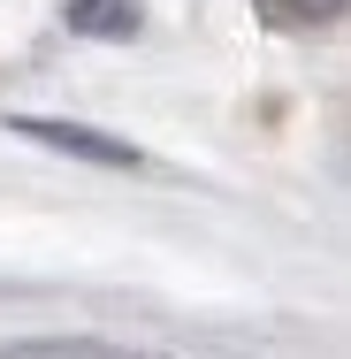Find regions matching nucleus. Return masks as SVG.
<instances>
[{
  "label": "nucleus",
  "mask_w": 351,
  "mask_h": 359,
  "mask_svg": "<svg viewBox=\"0 0 351 359\" xmlns=\"http://www.w3.org/2000/svg\"><path fill=\"white\" fill-rule=\"evenodd\" d=\"M282 23H336L344 15V0H268Z\"/></svg>",
  "instance_id": "obj_3"
},
{
  "label": "nucleus",
  "mask_w": 351,
  "mask_h": 359,
  "mask_svg": "<svg viewBox=\"0 0 351 359\" xmlns=\"http://www.w3.org/2000/svg\"><path fill=\"white\" fill-rule=\"evenodd\" d=\"M69 31H84V39H130L138 31V0H69Z\"/></svg>",
  "instance_id": "obj_2"
},
{
  "label": "nucleus",
  "mask_w": 351,
  "mask_h": 359,
  "mask_svg": "<svg viewBox=\"0 0 351 359\" xmlns=\"http://www.w3.org/2000/svg\"><path fill=\"white\" fill-rule=\"evenodd\" d=\"M15 130L39 138V145H62V153H84V161H99V168H130V161H138L123 138H99V130H76V123H31V115H23Z\"/></svg>",
  "instance_id": "obj_1"
}]
</instances>
